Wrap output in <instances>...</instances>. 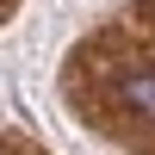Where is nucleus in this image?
I'll return each mask as SVG.
<instances>
[{
	"label": "nucleus",
	"mask_w": 155,
	"mask_h": 155,
	"mask_svg": "<svg viewBox=\"0 0 155 155\" xmlns=\"http://www.w3.org/2000/svg\"><path fill=\"white\" fill-rule=\"evenodd\" d=\"M118 99H124L130 112H143V118H155V68L124 74V81H118Z\"/></svg>",
	"instance_id": "f257e3e1"
}]
</instances>
